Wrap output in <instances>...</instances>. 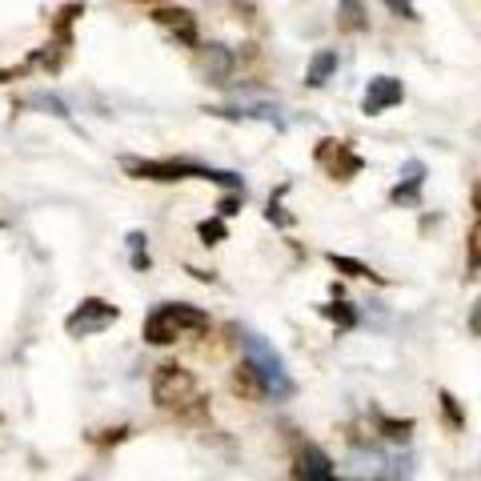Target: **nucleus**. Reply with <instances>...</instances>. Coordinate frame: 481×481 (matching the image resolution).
<instances>
[{"mask_svg":"<svg viewBox=\"0 0 481 481\" xmlns=\"http://www.w3.org/2000/svg\"><path fill=\"white\" fill-rule=\"evenodd\" d=\"M209 329V313L188 301H165L157 305L149 317H144V345H173L180 337H193V333H205Z\"/></svg>","mask_w":481,"mask_h":481,"instance_id":"1","label":"nucleus"},{"mask_svg":"<svg viewBox=\"0 0 481 481\" xmlns=\"http://www.w3.org/2000/svg\"><path fill=\"white\" fill-rule=\"evenodd\" d=\"M125 173L136 177V180H161V185H177V180H217L229 193H245L240 177L221 173V169L193 165V161H133V157H125Z\"/></svg>","mask_w":481,"mask_h":481,"instance_id":"2","label":"nucleus"},{"mask_svg":"<svg viewBox=\"0 0 481 481\" xmlns=\"http://www.w3.org/2000/svg\"><path fill=\"white\" fill-rule=\"evenodd\" d=\"M240 345H245V365L257 373L265 398H273V401L293 398L297 385H293V377H289V369H285V361H281V354L269 345V341L257 337V333H245V341H240Z\"/></svg>","mask_w":481,"mask_h":481,"instance_id":"3","label":"nucleus"},{"mask_svg":"<svg viewBox=\"0 0 481 481\" xmlns=\"http://www.w3.org/2000/svg\"><path fill=\"white\" fill-rule=\"evenodd\" d=\"M149 393H153V406H157V409L177 414V409H185L201 389H197L193 369L177 365V361H165V365H157V373H153Z\"/></svg>","mask_w":481,"mask_h":481,"instance_id":"4","label":"nucleus"},{"mask_svg":"<svg viewBox=\"0 0 481 481\" xmlns=\"http://www.w3.org/2000/svg\"><path fill=\"white\" fill-rule=\"evenodd\" d=\"M117 317H120V309L109 305L105 297H84L81 305L65 317V333L68 337H97V333H105Z\"/></svg>","mask_w":481,"mask_h":481,"instance_id":"5","label":"nucleus"},{"mask_svg":"<svg viewBox=\"0 0 481 481\" xmlns=\"http://www.w3.org/2000/svg\"><path fill=\"white\" fill-rule=\"evenodd\" d=\"M313 157H317V165L325 169L333 180H354L361 169H365V161L354 153V144H345V141H333V136H325V141H317V149H313Z\"/></svg>","mask_w":481,"mask_h":481,"instance_id":"6","label":"nucleus"},{"mask_svg":"<svg viewBox=\"0 0 481 481\" xmlns=\"http://www.w3.org/2000/svg\"><path fill=\"white\" fill-rule=\"evenodd\" d=\"M153 24H157L161 32H169L177 45L201 48V29H197V16L188 13V8H173V4L153 8Z\"/></svg>","mask_w":481,"mask_h":481,"instance_id":"7","label":"nucleus"},{"mask_svg":"<svg viewBox=\"0 0 481 481\" xmlns=\"http://www.w3.org/2000/svg\"><path fill=\"white\" fill-rule=\"evenodd\" d=\"M401 101H406V84H401L398 76H373V81L365 84V97H361V113L381 117V113H389L393 105H401Z\"/></svg>","mask_w":481,"mask_h":481,"instance_id":"8","label":"nucleus"},{"mask_svg":"<svg viewBox=\"0 0 481 481\" xmlns=\"http://www.w3.org/2000/svg\"><path fill=\"white\" fill-rule=\"evenodd\" d=\"M197 68H201V76L209 84H229V76L237 68V53L225 45H201L197 48Z\"/></svg>","mask_w":481,"mask_h":481,"instance_id":"9","label":"nucleus"},{"mask_svg":"<svg viewBox=\"0 0 481 481\" xmlns=\"http://www.w3.org/2000/svg\"><path fill=\"white\" fill-rule=\"evenodd\" d=\"M421 185H425V165H421V161H406L401 180L389 188V201L401 205V209H417L421 205Z\"/></svg>","mask_w":481,"mask_h":481,"instance_id":"10","label":"nucleus"},{"mask_svg":"<svg viewBox=\"0 0 481 481\" xmlns=\"http://www.w3.org/2000/svg\"><path fill=\"white\" fill-rule=\"evenodd\" d=\"M293 477L297 481H337V474H333V461L325 458V450H317V445H301V450H297Z\"/></svg>","mask_w":481,"mask_h":481,"instance_id":"11","label":"nucleus"},{"mask_svg":"<svg viewBox=\"0 0 481 481\" xmlns=\"http://www.w3.org/2000/svg\"><path fill=\"white\" fill-rule=\"evenodd\" d=\"M365 29H369L365 0H337V32L357 37V32H365Z\"/></svg>","mask_w":481,"mask_h":481,"instance_id":"12","label":"nucleus"},{"mask_svg":"<svg viewBox=\"0 0 481 481\" xmlns=\"http://www.w3.org/2000/svg\"><path fill=\"white\" fill-rule=\"evenodd\" d=\"M333 73H337V53H333V48H321V53H313V60H309L305 84L309 89H325Z\"/></svg>","mask_w":481,"mask_h":481,"instance_id":"13","label":"nucleus"},{"mask_svg":"<svg viewBox=\"0 0 481 481\" xmlns=\"http://www.w3.org/2000/svg\"><path fill=\"white\" fill-rule=\"evenodd\" d=\"M325 261L333 265L337 273H345V277H357V281H373V285H385V277H377L373 269H369L365 261H357V257H345V253H329Z\"/></svg>","mask_w":481,"mask_h":481,"instance_id":"14","label":"nucleus"},{"mask_svg":"<svg viewBox=\"0 0 481 481\" xmlns=\"http://www.w3.org/2000/svg\"><path fill=\"white\" fill-rule=\"evenodd\" d=\"M229 385H233V393H237V398H245V401H261L265 398L261 381H257V373L245 365V361L233 369V381H229Z\"/></svg>","mask_w":481,"mask_h":481,"instance_id":"15","label":"nucleus"},{"mask_svg":"<svg viewBox=\"0 0 481 481\" xmlns=\"http://www.w3.org/2000/svg\"><path fill=\"white\" fill-rule=\"evenodd\" d=\"M437 406H442V417H445V425H450L453 433L466 429V409H461V401L453 398L450 389H437Z\"/></svg>","mask_w":481,"mask_h":481,"instance_id":"16","label":"nucleus"},{"mask_svg":"<svg viewBox=\"0 0 481 481\" xmlns=\"http://www.w3.org/2000/svg\"><path fill=\"white\" fill-rule=\"evenodd\" d=\"M377 429H381V437L385 442H409L414 437V421H398V417H385V414H377Z\"/></svg>","mask_w":481,"mask_h":481,"instance_id":"17","label":"nucleus"},{"mask_svg":"<svg viewBox=\"0 0 481 481\" xmlns=\"http://www.w3.org/2000/svg\"><path fill=\"white\" fill-rule=\"evenodd\" d=\"M321 317H329L337 329H354L357 325V313L345 305V301H333V305H321Z\"/></svg>","mask_w":481,"mask_h":481,"instance_id":"18","label":"nucleus"},{"mask_svg":"<svg viewBox=\"0 0 481 481\" xmlns=\"http://www.w3.org/2000/svg\"><path fill=\"white\" fill-rule=\"evenodd\" d=\"M144 240H149V237H144V233H128V257H133V269L136 273H149V245H144Z\"/></svg>","mask_w":481,"mask_h":481,"instance_id":"19","label":"nucleus"},{"mask_svg":"<svg viewBox=\"0 0 481 481\" xmlns=\"http://www.w3.org/2000/svg\"><path fill=\"white\" fill-rule=\"evenodd\" d=\"M197 233H201V240L205 245H217V240H225V217H213V221H201V225H197Z\"/></svg>","mask_w":481,"mask_h":481,"instance_id":"20","label":"nucleus"},{"mask_svg":"<svg viewBox=\"0 0 481 481\" xmlns=\"http://www.w3.org/2000/svg\"><path fill=\"white\" fill-rule=\"evenodd\" d=\"M381 4L389 8L393 16H401V21H421L417 8H414V0H381Z\"/></svg>","mask_w":481,"mask_h":481,"instance_id":"21","label":"nucleus"},{"mask_svg":"<svg viewBox=\"0 0 481 481\" xmlns=\"http://www.w3.org/2000/svg\"><path fill=\"white\" fill-rule=\"evenodd\" d=\"M240 201H245V193H225L217 205V217H233V213L240 209Z\"/></svg>","mask_w":481,"mask_h":481,"instance_id":"22","label":"nucleus"},{"mask_svg":"<svg viewBox=\"0 0 481 481\" xmlns=\"http://www.w3.org/2000/svg\"><path fill=\"white\" fill-rule=\"evenodd\" d=\"M469 265L474 269H481V221L474 229H469Z\"/></svg>","mask_w":481,"mask_h":481,"instance_id":"23","label":"nucleus"},{"mask_svg":"<svg viewBox=\"0 0 481 481\" xmlns=\"http://www.w3.org/2000/svg\"><path fill=\"white\" fill-rule=\"evenodd\" d=\"M469 329H474V337H481V297H477L474 313H469Z\"/></svg>","mask_w":481,"mask_h":481,"instance_id":"24","label":"nucleus"},{"mask_svg":"<svg viewBox=\"0 0 481 481\" xmlns=\"http://www.w3.org/2000/svg\"><path fill=\"white\" fill-rule=\"evenodd\" d=\"M469 201H474V209L481 213V180H477V185H474V193H469Z\"/></svg>","mask_w":481,"mask_h":481,"instance_id":"25","label":"nucleus"},{"mask_svg":"<svg viewBox=\"0 0 481 481\" xmlns=\"http://www.w3.org/2000/svg\"><path fill=\"white\" fill-rule=\"evenodd\" d=\"M136 4H149V8H161V4H165V0H136Z\"/></svg>","mask_w":481,"mask_h":481,"instance_id":"26","label":"nucleus"}]
</instances>
